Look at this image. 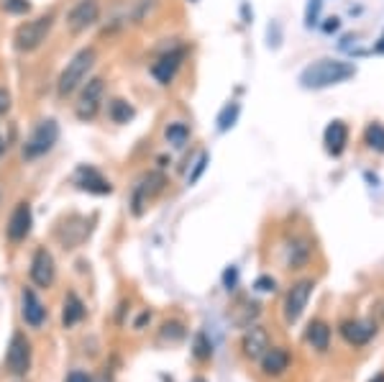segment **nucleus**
Listing matches in <instances>:
<instances>
[{
    "instance_id": "4c0bfd02",
    "label": "nucleus",
    "mask_w": 384,
    "mask_h": 382,
    "mask_svg": "<svg viewBox=\"0 0 384 382\" xmlns=\"http://www.w3.org/2000/svg\"><path fill=\"white\" fill-rule=\"evenodd\" d=\"M190 3H195V0H190Z\"/></svg>"
},
{
    "instance_id": "cd10ccee",
    "label": "nucleus",
    "mask_w": 384,
    "mask_h": 382,
    "mask_svg": "<svg viewBox=\"0 0 384 382\" xmlns=\"http://www.w3.org/2000/svg\"><path fill=\"white\" fill-rule=\"evenodd\" d=\"M10 111H13V95L6 85H0V121L8 119Z\"/></svg>"
},
{
    "instance_id": "5701e85b",
    "label": "nucleus",
    "mask_w": 384,
    "mask_h": 382,
    "mask_svg": "<svg viewBox=\"0 0 384 382\" xmlns=\"http://www.w3.org/2000/svg\"><path fill=\"white\" fill-rule=\"evenodd\" d=\"M238 113H241V105L236 101L226 103L220 113H218V131H228V128H234L236 119H238Z\"/></svg>"
},
{
    "instance_id": "dca6fc26",
    "label": "nucleus",
    "mask_w": 384,
    "mask_h": 382,
    "mask_svg": "<svg viewBox=\"0 0 384 382\" xmlns=\"http://www.w3.org/2000/svg\"><path fill=\"white\" fill-rule=\"evenodd\" d=\"M103 111H105L110 123H116V126H125V123H131L136 119L134 103L125 101V98H108L105 105H103Z\"/></svg>"
},
{
    "instance_id": "2eb2a0df",
    "label": "nucleus",
    "mask_w": 384,
    "mask_h": 382,
    "mask_svg": "<svg viewBox=\"0 0 384 382\" xmlns=\"http://www.w3.org/2000/svg\"><path fill=\"white\" fill-rule=\"evenodd\" d=\"M269 347H272V344H269L267 329H261V326H249V329H246V333H243V339H241L243 357L261 359Z\"/></svg>"
},
{
    "instance_id": "72a5a7b5",
    "label": "nucleus",
    "mask_w": 384,
    "mask_h": 382,
    "mask_svg": "<svg viewBox=\"0 0 384 382\" xmlns=\"http://www.w3.org/2000/svg\"><path fill=\"white\" fill-rule=\"evenodd\" d=\"M8 136L3 134V131H0V159H3V157H6V152H8Z\"/></svg>"
},
{
    "instance_id": "423d86ee",
    "label": "nucleus",
    "mask_w": 384,
    "mask_h": 382,
    "mask_svg": "<svg viewBox=\"0 0 384 382\" xmlns=\"http://www.w3.org/2000/svg\"><path fill=\"white\" fill-rule=\"evenodd\" d=\"M57 141H59V123L54 119H42L21 141V157H24V162L42 159V157H46L57 146Z\"/></svg>"
},
{
    "instance_id": "ddd939ff",
    "label": "nucleus",
    "mask_w": 384,
    "mask_h": 382,
    "mask_svg": "<svg viewBox=\"0 0 384 382\" xmlns=\"http://www.w3.org/2000/svg\"><path fill=\"white\" fill-rule=\"evenodd\" d=\"M313 288H315V282L313 280H300L290 288V293L284 297V318H287V323H295L302 315V311L308 308Z\"/></svg>"
},
{
    "instance_id": "c85d7f7f",
    "label": "nucleus",
    "mask_w": 384,
    "mask_h": 382,
    "mask_svg": "<svg viewBox=\"0 0 384 382\" xmlns=\"http://www.w3.org/2000/svg\"><path fill=\"white\" fill-rule=\"evenodd\" d=\"M184 336V329H182V323H164L162 326V339H172V341H180Z\"/></svg>"
},
{
    "instance_id": "a878e982",
    "label": "nucleus",
    "mask_w": 384,
    "mask_h": 382,
    "mask_svg": "<svg viewBox=\"0 0 384 382\" xmlns=\"http://www.w3.org/2000/svg\"><path fill=\"white\" fill-rule=\"evenodd\" d=\"M192 354L198 359H210L213 357V344L208 341L205 333H195V344H192Z\"/></svg>"
},
{
    "instance_id": "f03ea898",
    "label": "nucleus",
    "mask_w": 384,
    "mask_h": 382,
    "mask_svg": "<svg viewBox=\"0 0 384 382\" xmlns=\"http://www.w3.org/2000/svg\"><path fill=\"white\" fill-rule=\"evenodd\" d=\"M54 26H57V13L54 10H46V13H39L34 18H26L21 24L16 26V31H13V49L18 54H36V51L42 49L44 44L51 39V31H54Z\"/></svg>"
},
{
    "instance_id": "f704fd0d",
    "label": "nucleus",
    "mask_w": 384,
    "mask_h": 382,
    "mask_svg": "<svg viewBox=\"0 0 384 382\" xmlns=\"http://www.w3.org/2000/svg\"><path fill=\"white\" fill-rule=\"evenodd\" d=\"M149 321H151V313H141L139 315V321H136V329H143Z\"/></svg>"
},
{
    "instance_id": "6ab92c4d",
    "label": "nucleus",
    "mask_w": 384,
    "mask_h": 382,
    "mask_svg": "<svg viewBox=\"0 0 384 382\" xmlns=\"http://www.w3.org/2000/svg\"><path fill=\"white\" fill-rule=\"evenodd\" d=\"M261 370L269 377H279V374H284L290 370V354L279 347H269L264 351V357H261Z\"/></svg>"
},
{
    "instance_id": "9d476101",
    "label": "nucleus",
    "mask_w": 384,
    "mask_h": 382,
    "mask_svg": "<svg viewBox=\"0 0 384 382\" xmlns=\"http://www.w3.org/2000/svg\"><path fill=\"white\" fill-rule=\"evenodd\" d=\"M31 226H34L31 203H28V200H18L16 208H13L8 216V223H6V236H8L10 244H21V241L28 238Z\"/></svg>"
},
{
    "instance_id": "e433bc0d",
    "label": "nucleus",
    "mask_w": 384,
    "mask_h": 382,
    "mask_svg": "<svg viewBox=\"0 0 384 382\" xmlns=\"http://www.w3.org/2000/svg\"><path fill=\"white\" fill-rule=\"evenodd\" d=\"M195 382H202V380H195Z\"/></svg>"
},
{
    "instance_id": "c9c22d12",
    "label": "nucleus",
    "mask_w": 384,
    "mask_h": 382,
    "mask_svg": "<svg viewBox=\"0 0 384 382\" xmlns=\"http://www.w3.org/2000/svg\"><path fill=\"white\" fill-rule=\"evenodd\" d=\"M372 382H384V374H376V377H374Z\"/></svg>"
},
{
    "instance_id": "7c9ffc66",
    "label": "nucleus",
    "mask_w": 384,
    "mask_h": 382,
    "mask_svg": "<svg viewBox=\"0 0 384 382\" xmlns=\"http://www.w3.org/2000/svg\"><path fill=\"white\" fill-rule=\"evenodd\" d=\"M254 288L259 290V293H274L277 282H274V277H267V275H261L259 280L254 282Z\"/></svg>"
},
{
    "instance_id": "6e6552de",
    "label": "nucleus",
    "mask_w": 384,
    "mask_h": 382,
    "mask_svg": "<svg viewBox=\"0 0 384 382\" xmlns=\"http://www.w3.org/2000/svg\"><path fill=\"white\" fill-rule=\"evenodd\" d=\"M184 54H187L184 46H172V49L162 51L157 60L151 62L149 75L154 77V83H157L159 87H169L175 83L177 75H180V69H182V64H184Z\"/></svg>"
},
{
    "instance_id": "20e7f679",
    "label": "nucleus",
    "mask_w": 384,
    "mask_h": 382,
    "mask_svg": "<svg viewBox=\"0 0 384 382\" xmlns=\"http://www.w3.org/2000/svg\"><path fill=\"white\" fill-rule=\"evenodd\" d=\"M105 95H108V83L103 75H90L85 80V85L75 93V103H72V113L77 121L82 123H92L103 113L105 105Z\"/></svg>"
},
{
    "instance_id": "0eeeda50",
    "label": "nucleus",
    "mask_w": 384,
    "mask_h": 382,
    "mask_svg": "<svg viewBox=\"0 0 384 382\" xmlns=\"http://www.w3.org/2000/svg\"><path fill=\"white\" fill-rule=\"evenodd\" d=\"M101 0H75L72 8L64 13V31L69 36H82L101 24Z\"/></svg>"
},
{
    "instance_id": "473e14b6",
    "label": "nucleus",
    "mask_w": 384,
    "mask_h": 382,
    "mask_svg": "<svg viewBox=\"0 0 384 382\" xmlns=\"http://www.w3.org/2000/svg\"><path fill=\"white\" fill-rule=\"evenodd\" d=\"M67 382H92V380H90V377H87L85 372H72V374L67 377Z\"/></svg>"
},
{
    "instance_id": "412c9836",
    "label": "nucleus",
    "mask_w": 384,
    "mask_h": 382,
    "mask_svg": "<svg viewBox=\"0 0 384 382\" xmlns=\"http://www.w3.org/2000/svg\"><path fill=\"white\" fill-rule=\"evenodd\" d=\"M190 126L184 123V121H172L164 126V141H167L172 149H184V146L190 144Z\"/></svg>"
},
{
    "instance_id": "4468645a",
    "label": "nucleus",
    "mask_w": 384,
    "mask_h": 382,
    "mask_svg": "<svg viewBox=\"0 0 384 382\" xmlns=\"http://www.w3.org/2000/svg\"><path fill=\"white\" fill-rule=\"evenodd\" d=\"M21 315L31 329H42L46 321V308H44L42 297L36 295V290L24 288L21 290Z\"/></svg>"
},
{
    "instance_id": "f8f14e48",
    "label": "nucleus",
    "mask_w": 384,
    "mask_h": 382,
    "mask_svg": "<svg viewBox=\"0 0 384 382\" xmlns=\"http://www.w3.org/2000/svg\"><path fill=\"white\" fill-rule=\"evenodd\" d=\"M28 275H31V282L36 288H51L54 280H57V264H54V257L46 247H39L31 257V267H28Z\"/></svg>"
},
{
    "instance_id": "2f4dec72",
    "label": "nucleus",
    "mask_w": 384,
    "mask_h": 382,
    "mask_svg": "<svg viewBox=\"0 0 384 382\" xmlns=\"http://www.w3.org/2000/svg\"><path fill=\"white\" fill-rule=\"evenodd\" d=\"M236 277H238V272H236V267H231V270L223 272V282H226V288L231 290L236 285Z\"/></svg>"
},
{
    "instance_id": "7ed1b4c3",
    "label": "nucleus",
    "mask_w": 384,
    "mask_h": 382,
    "mask_svg": "<svg viewBox=\"0 0 384 382\" xmlns=\"http://www.w3.org/2000/svg\"><path fill=\"white\" fill-rule=\"evenodd\" d=\"M356 75V67L343 60H317L300 72V85L308 90H323V87L341 85Z\"/></svg>"
},
{
    "instance_id": "393cba45",
    "label": "nucleus",
    "mask_w": 384,
    "mask_h": 382,
    "mask_svg": "<svg viewBox=\"0 0 384 382\" xmlns=\"http://www.w3.org/2000/svg\"><path fill=\"white\" fill-rule=\"evenodd\" d=\"M0 10L6 16H28L31 13V0H0Z\"/></svg>"
},
{
    "instance_id": "1a4fd4ad",
    "label": "nucleus",
    "mask_w": 384,
    "mask_h": 382,
    "mask_svg": "<svg viewBox=\"0 0 384 382\" xmlns=\"http://www.w3.org/2000/svg\"><path fill=\"white\" fill-rule=\"evenodd\" d=\"M6 367L13 377H26L31 370V341L26 339V333L16 331L10 336L8 354H6Z\"/></svg>"
},
{
    "instance_id": "f257e3e1",
    "label": "nucleus",
    "mask_w": 384,
    "mask_h": 382,
    "mask_svg": "<svg viewBox=\"0 0 384 382\" xmlns=\"http://www.w3.org/2000/svg\"><path fill=\"white\" fill-rule=\"evenodd\" d=\"M98 64V46L85 44L69 57L64 69L57 77V98L59 101H72L75 93L85 85V80L92 75V69Z\"/></svg>"
},
{
    "instance_id": "c756f323",
    "label": "nucleus",
    "mask_w": 384,
    "mask_h": 382,
    "mask_svg": "<svg viewBox=\"0 0 384 382\" xmlns=\"http://www.w3.org/2000/svg\"><path fill=\"white\" fill-rule=\"evenodd\" d=\"M320 8H323V0H310L308 3V13H305V24L315 26L320 18Z\"/></svg>"
},
{
    "instance_id": "aec40b11",
    "label": "nucleus",
    "mask_w": 384,
    "mask_h": 382,
    "mask_svg": "<svg viewBox=\"0 0 384 382\" xmlns=\"http://www.w3.org/2000/svg\"><path fill=\"white\" fill-rule=\"evenodd\" d=\"M85 303L80 300V295L77 293H67V297H64V311H62V326L64 329H72L75 323H80L85 318Z\"/></svg>"
},
{
    "instance_id": "39448f33",
    "label": "nucleus",
    "mask_w": 384,
    "mask_h": 382,
    "mask_svg": "<svg viewBox=\"0 0 384 382\" xmlns=\"http://www.w3.org/2000/svg\"><path fill=\"white\" fill-rule=\"evenodd\" d=\"M167 187V175L162 170H149L143 172L141 177L136 180L134 190H131V198H128V211L134 218H141L143 213L149 211V205L157 200Z\"/></svg>"
},
{
    "instance_id": "9b49d317",
    "label": "nucleus",
    "mask_w": 384,
    "mask_h": 382,
    "mask_svg": "<svg viewBox=\"0 0 384 382\" xmlns=\"http://www.w3.org/2000/svg\"><path fill=\"white\" fill-rule=\"evenodd\" d=\"M72 182L77 185V190L90 193V196H110V193H113V182H110L101 170H95L92 164L77 167Z\"/></svg>"
},
{
    "instance_id": "a211bd4d",
    "label": "nucleus",
    "mask_w": 384,
    "mask_h": 382,
    "mask_svg": "<svg viewBox=\"0 0 384 382\" xmlns=\"http://www.w3.org/2000/svg\"><path fill=\"white\" fill-rule=\"evenodd\" d=\"M376 333V326L369 321H346L341 326V336L354 347H364L372 341V336Z\"/></svg>"
},
{
    "instance_id": "f3484780",
    "label": "nucleus",
    "mask_w": 384,
    "mask_h": 382,
    "mask_svg": "<svg viewBox=\"0 0 384 382\" xmlns=\"http://www.w3.org/2000/svg\"><path fill=\"white\" fill-rule=\"evenodd\" d=\"M323 144H326L328 154L341 157L346 144H349V126H346L343 121H331L326 128V134H323Z\"/></svg>"
},
{
    "instance_id": "b1692460",
    "label": "nucleus",
    "mask_w": 384,
    "mask_h": 382,
    "mask_svg": "<svg viewBox=\"0 0 384 382\" xmlns=\"http://www.w3.org/2000/svg\"><path fill=\"white\" fill-rule=\"evenodd\" d=\"M364 141H367L369 149L384 152V126L382 123H369L367 131H364Z\"/></svg>"
},
{
    "instance_id": "bb28decb",
    "label": "nucleus",
    "mask_w": 384,
    "mask_h": 382,
    "mask_svg": "<svg viewBox=\"0 0 384 382\" xmlns=\"http://www.w3.org/2000/svg\"><path fill=\"white\" fill-rule=\"evenodd\" d=\"M208 164H210V154L208 152H200V157H198V159H195V164H192V172L187 175V185H195V182H198V180L205 175Z\"/></svg>"
},
{
    "instance_id": "4be33fe9",
    "label": "nucleus",
    "mask_w": 384,
    "mask_h": 382,
    "mask_svg": "<svg viewBox=\"0 0 384 382\" xmlns=\"http://www.w3.org/2000/svg\"><path fill=\"white\" fill-rule=\"evenodd\" d=\"M308 341L313 344V349L326 351L328 344H331V326L326 321H313L308 326Z\"/></svg>"
}]
</instances>
